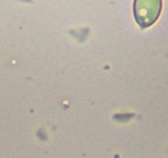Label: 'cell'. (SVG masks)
<instances>
[{
  "mask_svg": "<svg viewBox=\"0 0 168 158\" xmlns=\"http://www.w3.org/2000/svg\"><path fill=\"white\" fill-rule=\"evenodd\" d=\"M161 10L162 0H134V17L142 27L153 24L160 15Z\"/></svg>",
  "mask_w": 168,
  "mask_h": 158,
  "instance_id": "1",
  "label": "cell"
}]
</instances>
